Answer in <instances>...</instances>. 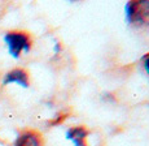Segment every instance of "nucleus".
I'll list each match as a JSON object with an SVG mask.
<instances>
[{"label": "nucleus", "mask_w": 149, "mask_h": 146, "mask_svg": "<svg viewBox=\"0 0 149 146\" xmlns=\"http://www.w3.org/2000/svg\"><path fill=\"white\" fill-rule=\"evenodd\" d=\"M126 20L137 28L149 26V0H132L126 4Z\"/></svg>", "instance_id": "1"}, {"label": "nucleus", "mask_w": 149, "mask_h": 146, "mask_svg": "<svg viewBox=\"0 0 149 146\" xmlns=\"http://www.w3.org/2000/svg\"><path fill=\"white\" fill-rule=\"evenodd\" d=\"M4 41L7 43L8 51L13 58H19L22 52L30 51L33 41H31L30 34L26 31H8L4 35Z\"/></svg>", "instance_id": "2"}, {"label": "nucleus", "mask_w": 149, "mask_h": 146, "mask_svg": "<svg viewBox=\"0 0 149 146\" xmlns=\"http://www.w3.org/2000/svg\"><path fill=\"white\" fill-rule=\"evenodd\" d=\"M3 84L8 85V84H17L22 87H29L30 85V78H29V73L22 68H14V69L9 71L5 74Z\"/></svg>", "instance_id": "3"}, {"label": "nucleus", "mask_w": 149, "mask_h": 146, "mask_svg": "<svg viewBox=\"0 0 149 146\" xmlns=\"http://www.w3.org/2000/svg\"><path fill=\"white\" fill-rule=\"evenodd\" d=\"M90 134V130L83 125L78 127H71L66 132V138L70 140L74 144V146H88L87 144V137Z\"/></svg>", "instance_id": "4"}, {"label": "nucleus", "mask_w": 149, "mask_h": 146, "mask_svg": "<svg viewBox=\"0 0 149 146\" xmlns=\"http://www.w3.org/2000/svg\"><path fill=\"white\" fill-rule=\"evenodd\" d=\"M14 146H43V140L38 132L25 130L17 137Z\"/></svg>", "instance_id": "5"}, {"label": "nucleus", "mask_w": 149, "mask_h": 146, "mask_svg": "<svg viewBox=\"0 0 149 146\" xmlns=\"http://www.w3.org/2000/svg\"><path fill=\"white\" fill-rule=\"evenodd\" d=\"M66 117H68V114H60V115H57L53 120H51V121H49V125H57V124H61V123L64 121V120L66 119Z\"/></svg>", "instance_id": "6"}, {"label": "nucleus", "mask_w": 149, "mask_h": 146, "mask_svg": "<svg viewBox=\"0 0 149 146\" xmlns=\"http://www.w3.org/2000/svg\"><path fill=\"white\" fill-rule=\"evenodd\" d=\"M141 64H143V69H144V72L147 73L148 77H149V52L145 54V55L141 58Z\"/></svg>", "instance_id": "7"}]
</instances>
